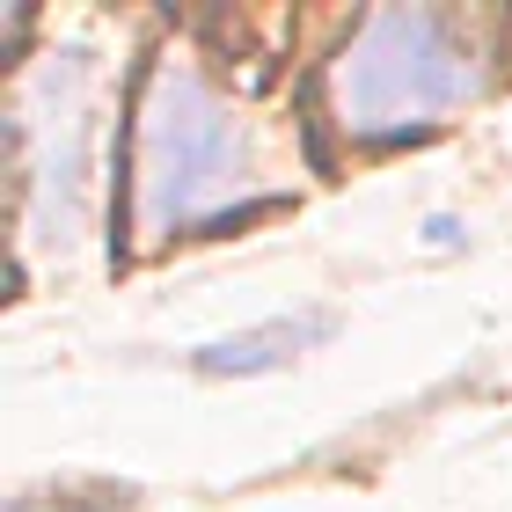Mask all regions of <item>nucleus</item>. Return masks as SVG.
Here are the masks:
<instances>
[{
  "label": "nucleus",
  "instance_id": "obj_4",
  "mask_svg": "<svg viewBox=\"0 0 512 512\" xmlns=\"http://www.w3.org/2000/svg\"><path fill=\"white\" fill-rule=\"evenodd\" d=\"M425 242H432V249H454V242H461V220L432 213V220H425Z\"/></svg>",
  "mask_w": 512,
  "mask_h": 512
},
{
  "label": "nucleus",
  "instance_id": "obj_3",
  "mask_svg": "<svg viewBox=\"0 0 512 512\" xmlns=\"http://www.w3.org/2000/svg\"><path fill=\"white\" fill-rule=\"evenodd\" d=\"M337 337V315L330 308H308V315H271L256 322V330H235V337H213L198 344L191 366L205 381H249V374H278V366H293L300 352H315V344Z\"/></svg>",
  "mask_w": 512,
  "mask_h": 512
},
{
  "label": "nucleus",
  "instance_id": "obj_2",
  "mask_svg": "<svg viewBox=\"0 0 512 512\" xmlns=\"http://www.w3.org/2000/svg\"><path fill=\"white\" fill-rule=\"evenodd\" d=\"M337 125L359 139H403L476 96L469 22L447 8H374L330 66Z\"/></svg>",
  "mask_w": 512,
  "mask_h": 512
},
{
  "label": "nucleus",
  "instance_id": "obj_1",
  "mask_svg": "<svg viewBox=\"0 0 512 512\" xmlns=\"http://www.w3.org/2000/svg\"><path fill=\"white\" fill-rule=\"evenodd\" d=\"M132 227L147 242H169L176 227H213L227 220L220 198L242 183V132L220 88L191 66L161 59L139 74L132 96Z\"/></svg>",
  "mask_w": 512,
  "mask_h": 512
}]
</instances>
